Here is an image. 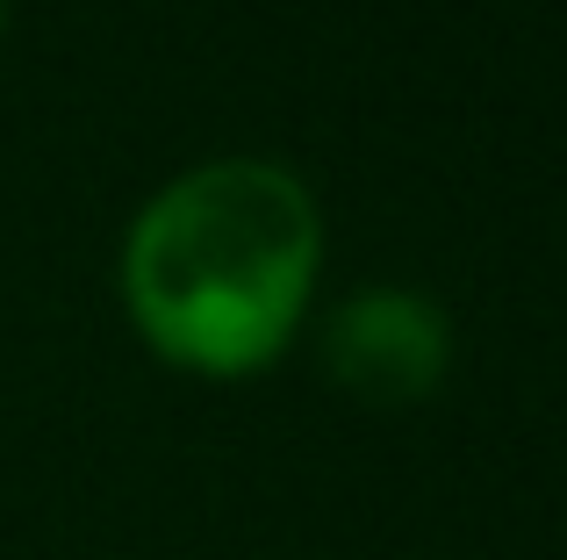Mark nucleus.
I'll list each match as a JSON object with an SVG mask.
<instances>
[{"instance_id": "nucleus-1", "label": "nucleus", "mask_w": 567, "mask_h": 560, "mask_svg": "<svg viewBox=\"0 0 567 560\" xmlns=\"http://www.w3.org/2000/svg\"><path fill=\"white\" fill-rule=\"evenodd\" d=\"M323 216L288 166L216 158L144 201L123 245L137 331L194 374H251L302 323Z\"/></svg>"}, {"instance_id": "nucleus-2", "label": "nucleus", "mask_w": 567, "mask_h": 560, "mask_svg": "<svg viewBox=\"0 0 567 560\" xmlns=\"http://www.w3.org/2000/svg\"><path fill=\"white\" fill-rule=\"evenodd\" d=\"M453 360V331H445L439 302L416 288H360L338 302L331 331H323V366L331 381L367 409H410L445 381Z\"/></svg>"}, {"instance_id": "nucleus-3", "label": "nucleus", "mask_w": 567, "mask_h": 560, "mask_svg": "<svg viewBox=\"0 0 567 560\" xmlns=\"http://www.w3.org/2000/svg\"><path fill=\"white\" fill-rule=\"evenodd\" d=\"M0 29H8V0H0Z\"/></svg>"}]
</instances>
